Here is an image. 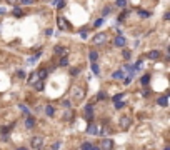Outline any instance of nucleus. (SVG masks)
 I'll return each mask as SVG.
<instances>
[{"mask_svg":"<svg viewBox=\"0 0 170 150\" xmlns=\"http://www.w3.org/2000/svg\"><path fill=\"white\" fill-rule=\"evenodd\" d=\"M0 14H5V8H2V7H0Z\"/></svg>","mask_w":170,"mask_h":150,"instance_id":"nucleus-47","label":"nucleus"},{"mask_svg":"<svg viewBox=\"0 0 170 150\" xmlns=\"http://www.w3.org/2000/svg\"><path fill=\"white\" fill-rule=\"evenodd\" d=\"M52 33H54V32H52V29H47V32H45V35H47V37H50Z\"/></svg>","mask_w":170,"mask_h":150,"instance_id":"nucleus-44","label":"nucleus"},{"mask_svg":"<svg viewBox=\"0 0 170 150\" xmlns=\"http://www.w3.org/2000/svg\"><path fill=\"white\" fill-rule=\"evenodd\" d=\"M117 5H119L120 8H125V5H127V0H117Z\"/></svg>","mask_w":170,"mask_h":150,"instance_id":"nucleus-29","label":"nucleus"},{"mask_svg":"<svg viewBox=\"0 0 170 150\" xmlns=\"http://www.w3.org/2000/svg\"><path fill=\"white\" fill-rule=\"evenodd\" d=\"M140 82H142V85H147L148 82H150V75H142V79H140Z\"/></svg>","mask_w":170,"mask_h":150,"instance_id":"nucleus-22","label":"nucleus"},{"mask_svg":"<svg viewBox=\"0 0 170 150\" xmlns=\"http://www.w3.org/2000/svg\"><path fill=\"white\" fill-rule=\"evenodd\" d=\"M132 77H134V75H130V77H127V79H123V82H125V83H130V82H132Z\"/></svg>","mask_w":170,"mask_h":150,"instance_id":"nucleus-40","label":"nucleus"},{"mask_svg":"<svg viewBox=\"0 0 170 150\" xmlns=\"http://www.w3.org/2000/svg\"><path fill=\"white\" fill-rule=\"evenodd\" d=\"M44 137L42 135H35L32 137V140H30V147L32 148H42V145H44Z\"/></svg>","mask_w":170,"mask_h":150,"instance_id":"nucleus-3","label":"nucleus"},{"mask_svg":"<svg viewBox=\"0 0 170 150\" xmlns=\"http://www.w3.org/2000/svg\"><path fill=\"white\" fill-rule=\"evenodd\" d=\"M7 4L8 5H14V7H15V5L18 4V0H7Z\"/></svg>","mask_w":170,"mask_h":150,"instance_id":"nucleus-38","label":"nucleus"},{"mask_svg":"<svg viewBox=\"0 0 170 150\" xmlns=\"http://www.w3.org/2000/svg\"><path fill=\"white\" fill-rule=\"evenodd\" d=\"M97 132H98V127L90 122V125H88V129H87V133L88 135H97Z\"/></svg>","mask_w":170,"mask_h":150,"instance_id":"nucleus-11","label":"nucleus"},{"mask_svg":"<svg viewBox=\"0 0 170 150\" xmlns=\"http://www.w3.org/2000/svg\"><path fill=\"white\" fill-rule=\"evenodd\" d=\"M105 40H107V33L100 32V33H97V35L92 39V43H94V45H98V43H104Z\"/></svg>","mask_w":170,"mask_h":150,"instance_id":"nucleus-5","label":"nucleus"},{"mask_svg":"<svg viewBox=\"0 0 170 150\" xmlns=\"http://www.w3.org/2000/svg\"><path fill=\"white\" fill-rule=\"evenodd\" d=\"M25 127H27L29 130L35 127V120H33V117H32L30 114H29V117H27V120H25Z\"/></svg>","mask_w":170,"mask_h":150,"instance_id":"nucleus-12","label":"nucleus"},{"mask_svg":"<svg viewBox=\"0 0 170 150\" xmlns=\"http://www.w3.org/2000/svg\"><path fill=\"white\" fill-rule=\"evenodd\" d=\"M168 18H170V14H168V12H167V14L163 15V20H168Z\"/></svg>","mask_w":170,"mask_h":150,"instance_id":"nucleus-45","label":"nucleus"},{"mask_svg":"<svg viewBox=\"0 0 170 150\" xmlns=\"http://www.w3.org/2000/svg\"><path fill=\"white\" fill-rule=\"evenodd\" d=\"M97 98H98V100H105V98H107V93H105V92H98Z\"/></svg>","mask_w":170,"mask_h":150,"instance_id":"nucleus-31","label":"nucleus"},{"mask_svg":"<svg viewBox=\"0 0 170 150\" xmlns=\"http://www.w3.org/2000/svg\"><path fill=\"white\" fill-rule=\"evenodd\" d=\"M65 7V0H63V2H58V8H63Z\"/></svg>","mask_w":170,"mask_h":150,"instance_id":"nucleus-43","label":"nucleus"},{"mask_svg":"<svg viewBox=\"0 0 170 150\" xmlns=\"http://www.w3.org/2000/svg\"><path fill=\"white\" fill-rule=\"evenodd\" d=\"M44 2H48V0H44Z\"/></svg>","mask_w":170,"mask_h":150,"instance_id":"nucleus-48","label":"nucleus"},{"mask_svg":"<svg viewBox=\"0 0 170 150\" xmlns=\"http://www.w3.org/2000/svg\"><path fill=\"white\" fill-rule=\"evenodd\" d=\"M92 70H94L95 75H98V72H100V68H98V65L95 64V62H92Z\"/></svg>","mask_w":170,"mask_h":150,"instance_id":"nucleus-25","label":"nucleus"},{"mask_svg":"<svg viewBox=\"0 0 170 150\" xmlns=\"http://www.w3.org/2000/svg\"><path fill=\"white\" fill-rule=\"evenodd\" d=\"M142 95H144V97H148V95H150V90H142Z\"/></svg>","mask_w":170,"mask_h":150,"instance_id":"nucleus-41","label":"nucleus"},{"mask_svg":"<svg viewBox=\"0 0 170 150\" xmlns=\"http://www.w3.org/2000/svg\"><path fill=\"white\" fill-rule=\"evenodd\" d=\"M79 73H80V68H77V67L70 68V75H72V77H75V75H79Z\"/></svg>","mask_w":170,"mask_h":150,"instance_id":"nucleus-26","label":"nucleus"},{"mask_svg":"<svg viewBox=\"0 0 170 150\" xmlns=\"http://www.w3.org/2000/svg\"><path fill=\"white\" fill-rule=\"evenodd\" d=\"M80 37H82V39H87V37H88V30L87 29H82V30H80Z\"/></svg>","mask_w":170,"mask_h":150,"instance_id":"nucleus-28","label":"nucleus"},{"mask_svg":"<svg viewBox=\"0 0 170 150\" xmlns=\"http://www.w3.org/2000/svg\"><path fill=\"white\" fill-rule=\"evenodd\" d=\"M14 15H15V17H22V15H23V12L20 10V8L17 7V5H15V8H14Z\"/></svg>","mask_w":170,"mask_h":150,"instance_id":"nucleus-23","label":"nucleus"},{"mask_svg":"<svg viewBox=\"0 0 170 150\" xmlns=\"http://www.w3.org/2000/svg\"><path fill=\"white\" fill-rule=\"evenodd\" d=\"M72 97H73V100H75L77 104H79V102H82V100L85 98V89H83V87H73Z\"/></svg>","mask_w":170,"mask_h":150,"instance_id":"nucleus-1","label":"nucleus"},{"mask_svg":"<svg viewBox=\"0 0 170 150\" xmlns=\"http://www.w3.org/2000/svg\"><path fill=\"white\" fill-rule=\"evenodd\" d=\"M113 105H115V108H123V107H125V102H120V100H115V102H113Z\"/></svg>","mask_w":170,"mask_h":150,"instance_id":"nucleus-24","label":"nucleus"},{"mask_svg":"<svg viewBox=\"0 0 170 150\" xmlns=\"http://www.w3.org/2000/svg\"><path fill=\"white\" fill-rule=\"evenodd\" d=\"M157 104H159L160 107H167V105H168V97H167V95L159 97V98H157Z\"/></svg>","mask_w":170,"mask_h":150,"instance_id":"nucleus-10","label":"nucleus"},{"mask_svg":"<svg viewBox=\"0 0 170 150\" xmlns=\"http://www.w3.org/2000/svg\"><path fill=\"white\" fill-rule=\"evenodd\" d=\"M113 43H115V47H125L127 45V40H125V37H122V35H119V37H115V40H113Z\"/></svg>","mask_w":170,"mask_h":150,"instance_id":"nucleus-9","label":"nucleus"},{"mask_svg":"<svg viewBox=\"0 0 170 150\" xmlns=\"http://www.w3.org/2000/svg\"><path fill=\"white\" fill-rule=\"evenodd\" d=\"M147 57L152 58V60H159V58H160V52H159V50H152V52H148V54H147Z\"/></svg>","mask_w":170,"mask_h":150,"instance_id":"nucleus-13","label":"nucleus"},{"mask_svg":"<svg viewBox=\"0 0 170 150\" xmlns=\"http://www.w3.org/2000/svg\"><path fill=\"white\" fill-rule=\"evenodd\" d=\"M45 114H47L48 117H54V114H55V108L52 107V105H47V107H45Z\"/></svg>","mask_w":170,"mask_h":150,"instance_id":"nucleus-18","label":"nucleus"},{"mask_svg":"<svg viewBox=\"0 0 170 150\" xmlns=\"http://www.w3.org/2000/svg\"><path fill=\"white\" fill-rule=\"evenodd\" d=\"M119 125H120V129L122 130H128L130 129V125H132V117L130 115H122L119 120Z\"/></svg>","mask_w":170,"mask_h":150,"instance_id":"nucleus-2","label":"nucleus"},{"mask_svg":"<svg viewBox=\"0 0 170 150\" xmlns=\"http://www.w3.org/2000/svg\"><path fill=\"white\" fill-rule=\"evenodd\" d=\"M62 105H63V107H70V102H69V100H63V102H62Z\"/></svg>","mask_w":170,"mask_h":150,"instance_id":"nucleus-42","label":"nucleus"},{"mask_svg":"<svg viewBox=\"0 0 170 150\" xmlns=\"http://www.w3.org/2000/svg\"><path fill=\"white\" fill-rule=\"evenodd\" d=\"M88 58H90V62H97L98 52H97V50H90V54H88Z\"/></svg>","mask_w":170,"mask_h":150,"instance_id":"nucleus-16","label":"nucleus"},{"mask_svg":"<svg viewBox=\"0 0 170 150\" xmlns=\"http://www.w3.org/2000/svg\"><path fill=\"white\" fill-rule=\"evenodd\" d=\"M37 73H39V79L40 80H45V79H47V75H48V70H47V68H40Z\"/></svg>","mask_w":170,"mask_h":150,"instance_id":"nucleus-14","label":"nucleus"},{"mask_svg":"<svg viewBox=\"0 0 170 150\" xmlns=\"http://www.w3.org/2000/svg\"><path fill=\"white\" fill-rule=\"evenodd\" d=\"M58 147H60V143H58V142H55L54 145H52V148H58Z\"/></svg>","mask_w":170,"mask_h":150,"instance_id":"nucleus-46","label":"nucleus"},{"mask_svg":"<svg viewBox=\"0 0 170 150\" xmlns=\"http://www.w3.org/2000/svg\"><path fill=\"white\" fill-rule=\"evenodd\" d=\"M83 117L87 118L88 122L94 120V108H92V105H87V107H85V115H83Z\"/></svg>","mask_w":170,"mask_h":150,"instance_id":"nucleus-8","label":"nucleus"},{"mask_svg":"<svg viewBox=\"0 0 170 150\" xmlns=\"http://www.w3.org/2000/svg\"><path fill=\"white\" fill-rule=\"evenodd\" d=\"M54 52L58 55V57H67V55H69V48H67V47H63V45H57L54 48Z\"/></svg>","mask_w":170,"mask_h":150,"instance_id":"nucleus-4","label":"nucleus"},{"mask_svg":"<svg viewBox=\"0 0 170 150\" xmlns=\"http://www.w3.org/2000/svg\"><path fill=\"white\" fill-rule=\"evenodd\" d=\"M138 15H140V17H150V14L145 12V10H138Z\"/></svg>","mask_w":170,"mask_h":150,"instance_id":"nucleus-33","label":"nucleus"},{"mask_svg":"<svg viewBox=\"0 0 170 150\" xmlns=\"http://www.w3.org/2000/svg\"><path fill=\"white\" fill-rule=\"evenodd\" d=\"M100 148H104V150L113 148V140H112V139H104V140L100 142Z\"/></svg>","mask_w":170,"mask_h":150,"instance_id":"nucleus-7","label":"nucleus"},{"mask_svg":"<svg viewBox=\"0 0 170 150\" xmlns=\"http://www.w3.org/2000/svg\"><path fill=\"white\" fill-rule=\"evenodd\" d=\"M110 14V7H104V8H102V15H104V17H105V15H109Z\"/></svg>","mask_w":170,"mask_h":150,"instance_id":"nucleus-32","label":"nucleus"},{"mask_svg":"<svg viewBox=\"0 0 170 150\" xmlns=\"http://www.w3.org/2000/svg\"><path fill=\"white\" fill-rule=\"evenodd\" d=\"M17 77H18V79H25V72H23V70H18L17 72Z\"/></svg>","mask_w":170,"mask_h":150,"instance_id":"nucleus-34","label":"nucleus"},{"mask_svg":"<svg viewBox=\"0 0 170 150\" xmlns=\"http://www.w3.org/2000/svg\"><path fill=\"white\" fill-rule=\"evenodd\" d=\"M63 118H65V120H70V118H72V112H65V114H63Z\"/></svg>","mask_w":170,"mask_h":150,"instance_id":"nucleus-36","label":"nucleus"},{"mask_svg":"<svg viewBox=\"0 0 170 150\" xmlns=\"http://www.w3.org/2000/svg\"><path fill=\"white\" fill-rule=\"evenodd\" d=\"M94 143H88V142H85V143H82V145H80V148L82 150H90V148H94Z\"/></svg>","mask_w":170,"mask_h":150,"instance_id":"nucleus-21","label":"nucleus"},{"mask_svg":"<svg viewBox=\"0 0 170 150\" xmlns=\"http://www.w3.org/2000/svg\"><path fill=\"white\" fill-rule=\"evenodd\" d=\"M33 85H35V90H37V92H42V90L45 89V83H44V80H37V82L33 83Z\"/></svg>","mask_w":170,"mask_h":150,"instance_id":"nucleus-15","label":"nucleus"},{"mask_svg":"<svg viewBox=\"0 0 170 150\" xmlns=\"http://www.w3.org/2000/svg\"><path fill=\"white\" fill-rule=\"evenodd\" d=\"M20 4H23V5H30V4H33V0H18Z\"/></svg>","mask_w":170,"mask_h":150,"instance_id":"nucleus-37","label":"nucleus"},{"mask_svg":"<svg viewBox=\"0 0 170 150\" xmlns=\"http://www.w3.org/2000/svg\"><path fill=\"white\" fill-rule=\"evenodd\" d=\"M37 80H40V79H39V73H37V72H33V73H32V77L29 79V83H32V85H33V83H35Z\"/></svg>","mask_w":170,"mask_h":150,"instance_id":"nucleus-19","label":"nucleus"},{"mask_svg":"<svg viewBox=\"0 0 170 150\" xmlns=\"http://www.w3.org/2000/svg\"><path fill=\"white\" fill-rule=\"evenodd\" d=\"M102 23H104V18H97V20H95V23H94V25H95V27H100Z\"/></svg>","mask_w":170,"mask_h":150,"instance_id":"nucleus-35","label":"nucleus"},{"mask_svg":"<svg viewBox=\"0 0 170 150\" xmlns=\"http://www.w3.org/2000/svg\"><path fill=\"white\" fill-rule=\"evenodd\" d=\"M122 97H123V93H119V95H115V97H113V102H115V100H122Z\"/></svg>","mask_w":170,"mask_h":150,"instance_id":"nucleus-39","label":"nucleus"},{"mask_svg":"<svg viewBox=\"0 0 170 150\" xmlns=\"http://www.w3.org/2000/svg\"><path fill=\"white\" fill-rule=\"evenodd\" d=\"M58 65H60V67H67V65H69V58H67V57H60Z\"/></svg>","mask_w":170,"mask_h":150,"instance_id":"nucleus-20","label":"nucleus"},{"mask_svg":"<svg viewBox=\"0 0 170 150\" xmlns=\"http://www.w3.org/2000/svg\"><path fill=\"white\" fill-rule=\"evenodd\" d=\"M112 77H113V79H117V80H122L123 79V72L122 70H115L112 73Z\"/></svg>","mask_w":170,"mask_h":150,"instance_id":"nucleus-17","label":"nucleus"},{"mask_svg":"<svg viewBox=\"0 0 170 150\" xmlns=\"http://www.w3.org/2000/svg\"><path fill=\"white\" fill-rule=\"evenodd\" d=\"M132 57V52H130V50H123V58H125V60H128V58H130Z\"/></svg>","mask_w":170,"mask_h":150,"instance_id":"nucleus-27","label":"nucleus"},{"mask_svg":"<svg viewBox=\"0 0 170 150\" xmlns=\"http://www.w3.org/2000/svg\"><path fill=\"white\" fill-rule=\"evenodd\" d=\"M12 132V127H2V133L4 135H7V133H10Z\"/></svg>","mask_w":170,"mask_h":150,"instance_id":"nucleus-30","label":"nucleus"},{"mask_svg":"<svg viewBox=\"0 0 170 150\" xmlns=\"http://www.w3.org/2000/svg\"><path fill=\"white\" fill-rule=\"evenodd\" d=\"M57 23H58V29H60V30H65V32L72 29L69 22H67L65 18H62V17H58V18H57Z\"/></svg>","mask_w":170,"mask_h":150,"instance_id":"nucleus-6","label":"nucleus"}]
</instances>
